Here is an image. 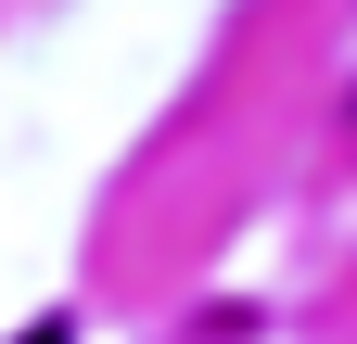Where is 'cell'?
I'll use <instances>...</instances> for the list:
<instances>
[{
  "label": "cell",
  "instance_id": "cell-2",
  "mask_svg": "<svg viewBox=\"0 0 357 344\" xmlns=\"http://www.w3.org/2000/svg\"><path fill=\"white\" fill-rule=\"evenodd\" d=\"M344 141H357V90H344Z\"/></svg>",
  "mask_w": 357,
  "mask_h": 344
},
{
  "label": "cell",
  "instance_id": "cell-1",
  "mask_svg": "<svg viewBox=\"0 0 357 344\" xmlns=\"http://www.w3.org/2000/svg\"><path fill=\"white\" fill-rule=\"evenodd\" d=\"M13 344H64V319H38V331H13Z\"/></svg>",
  "mask_w": 357,
  "mask_h": 344
}]
</instances>
